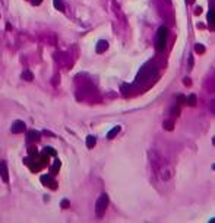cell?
Instances as JSON below:
<instances>
[{
	"label": "cell",
	"mask_w": 215,
	"mask_h": 223,
	"mask_svg": "<svg viewBox=\"0 0 215 223\" xmlns=\"http://www.w3.org/2000/svg\"><path fill=\"white\" fill-rule=\"evenodd\" d=\"M46 152H47V153H50V155H56V152L53 150V147H46Z\"/></svg>",
	"instance_id": "obj_20"
},
{
	"label": "cell",
	"mask_w": 215,
	"mask_h": 223,
	"mask_svg": "<svg viewBox=\"0 0 215 223\" xmlns=\"http://www.w3.org/2000/svg\"><path fill=\"white\" fill-rule=\"evenodd\" d=\"M193 69V57H189V70Z\"/></svg>",
	"instance_id": "obj_19"
},
{
	"label": "cell",
	"mask_w": 215,
	"mask_h": 223,
	"mask_svg": "<svg viewBox=\"0 0 215 223\" xmlns=\"http://www.w3.org/2000/svg\"><path fill=\"white\" fill-rule=\"evenodd\" d=\"M208 22H209V25L215 28V10H209V13H208Z\"/></svg>",
	"instance_id": "obj_9"
},
{
	"label": "cell",
	"mask_w": 215,
	"mask_h": 223,
	"mask_svg": "<svg viewBox=\"0 0 215 223\" xmlns=\"http://www.w3.org/2000/svg\"><path fill=\"white\" fill-rule=\"evenodd\" d=\"M212 169H214V171H215V164H214V165H212Z\"/></svg>",
	"instance_id": "obj_29"
},
{
	"label": "cell",
	"mask_w": 215,
	"mask_h": 223,
	"mask_svg": "<svg viewBox=\"0 0 215 223\" xmlns=\"http://www.w3.org/2000/svg\"><path fill=\"white\" fill-rule=\"evenodd\" d=\"M171 111L174 112V114H179V108H177V106H176V108H173V110H171Z\"/></svg>",
	"instance_id": "obj_24"
},
{
	"label": "cell",
	"mask_w": 215,
	"mask_h": 223,
	"mask_svg": "<svg viewBox=\"0 0 215 223\" xmlns=\"http://www.w3.org/2000/svg\"><path fill=\"white\" fill-rule=\"evenodd\" d=\"M187 2H189V3H193V0H187Z\"/></svg>",
	"instance_id": "obj_28"
},
{
	"label": "cell",
	"mask_w": 215,
	"mask_h": 223,
	"mask_svg": "<svg viewBox=\"0 0 215 223\" xmlns=\"http://www.w3.org/2000/svg\"><path fill=\"white\" fill-rule=\"evenodd\" d=\"M212 144L215 146V136H214V138H212Z\"/></svg>",
	"instance_id": "obj_27"
},
{
	"label": "cell",
	"mask_w": 215,
	"mask_h": 223,
	"mask_svg": "<svg viewBox=\"0 0 215 223\" xmlns=\"http://www.w3.org/2000/svg\"><path fill=\"white\" fill-rule=\"evenodd\" d=\"M29 155H34V156H35V155H37V153H38V152H37V149H35V147H29Z\"/></svg>",
	"instance_id": "obj_18"
},
{
	"label": "cell",
	"mask_w": 215,
	"mask_h": 223,
	"mask_svg": "<svg viewBox=\"0 0 215 223\" xmlns=\"http://www.w3.org/2000/svg\"><path fill=\"white\" fill-rule=\"evenodd\" d=\"M183 83H184V85H190V80H189V77L184 79V80H183Z\"/></svg>",
	"instance_id": "obj_21"
},
{
	"label": "cell",
	"mask_w": 215,
	"mask_h": 223,
	"mask_svg": "<svg viewBox=\"0 0 215 223\" xmlns=\"http://www.w3.org/2000/svg\"><path fill=\"white\" fill-rule=\"evenodd\" d=\"M28 140H34V142H37V140H40V133L38 131H28Z\"/></svg>",
	"instance_id": "obj_5"
},
{
	"label": "cell",
	"mask_w": 215,
	"mask_h": 223,
	"mask_svg": "<svg viewBox=\"0 0 215 223\" xmlns=\"http://www.w3.org/2000/svg\"><path fill=\"white\" fill-rule=\"evenodd\" d=\"M41 182L44 184V185H48V184L51 182V178L48 177V175H43L41 177Z\"/></svg>",
	"instance_id": "obj_14"
},
{
	"label": "cell",
	"mask_w": 215,
	"mask_h": 223,
	"mask_svg": "<svg viewBox=\"0 0 215 223\" xmlns=\"http://www.w3.org/2000/svg\"><path fill=\"white\" fill-rule=\"evenodd\" d=\"M209 111L212 112V114H215V99L211 102V104H209Z\"/></svg>",
	"instance_id": "obj_16"
},
{
	"label": "cell",
	"mask_w": 215,
	"mask_h": 223,
	"mask_svg": "<svg viewBox=\"0 0 215 223\" xmlns=\"http://www.w3.org/2000/svg\"><path fill=\"white\" fill-rule=\"evenodd\" d=\"M201 12H202V9H201V7H198V9H196V10H195V13H196V15H199V13H201Z\"/></svg>",
	"instance_id": "obj_23"
},
{
	"label": "cell",
	"mask_w": 215,
	"mask_h": 223,
	"mask_svg": "<svg viewBox=\"0 0 215 223\" xmlns=\"http://www.w3.org/2000/svg\"><path fill=\"white\" fill-rule=\"evenodd\" d=\"M32 3L37 6V5H40V3H41V0H32Z\"/></svg>",
	"instance_id": "obj_22"
},
{
	"label": "cell",
	"mask_w": 215,
	"mask_h": 223,
	"mask_svg": "<svg viewBox=\"0 0 215 223\" xmlns=\"http://www.w3.org/2000/svg\"><path fill=\"white\" fill-rule=\"evenodd\" d=\"M187 104L190 105V106H195V104H196V96L195 95H190L187 98Z\"/></svg>",
	"instance_id": "obj_15"
},
{
	"label": "cell",
	"mask_w": 215,
	"mask_h": 223,
	"mask_svg": "<svg viewBox=\"0 0 215 223\" xmlns=\"http://www.w3.org/2000/svg\"><path fill=\"white\" fill-rule=\"evenodd\" d=\"M195 51L198 52V54H203V52H205V47L202 45V44H196V45H195Z\"/></svg>",
	"instance_id": "obj_13"
},
{
	"label": "cell",
	"mask_w": 215,
	"mask_h": 223,
	"mask_svg": "<svg viewBox=\"0 0 215 223\" xmlns=\"http://www.w3.org/2000/svg\"><path fill=\"white\" fill-rule=\"evenodd\" d=\"M53 5L56 9H59L60 12H63L65 10V5H63V2L61 0H53Z\"/></svg>",
	"instance_id": "obj_11"
},
{
	"label": "cell",
	"mask_w": 215,
	"mask_h": 223,
	"mask_svg": "<svg viewBox=\"0 0 215 223\" xmlns=\"http://www.w3.org/2000/svg\"><path fill=\"white\" fill-rule=\"evenodd\" d=\"M164 128H165V130L167 131H171V130H174V123H173V121H171V120H165V121H164Z\"/></svg>",
	"instance_id": "obj_8"
},
{
	"label": "cell",
	"mask_w": 215,
	"mask_h": 223,
	"mask_svg": "<svg viewBox=\"0 0 215 223\" xmlns=\"http://www.w3.org/2000/svg\"><path fill=\"white\" fill-rule=\"evenodd\" d=\"M119 131H120V125H116L114 128H111V130L108 131L107 138H113V137H114V136H116V134L119 133Z\"/></svg>",
	"instance_id": "obj_10"
},
{
	"label": "cell",
	"mask_w": 215,
	"mask_h": 223,
	"mask_svg": "<svg viewBox=\"0 0 215 223\" xmlns=\"http://www.w3.org/2000/svg\"><path fill=\"white\" fill-rule=\"evenodd\" d=\"M177 99H179V101H180V102H183V101H184V98H183L182 95H179V96H177Z\"/></svg>",
	"instance_id": "obj_25"
},
{
	"label": "cell",
	"mask_w": 215,
	"mask_h": 223,
	"mask_svg": "<svg viewBox=\"0 0 215 223\" xmlns=\"http://www.w3.org/2000/svg\"><path fill=\"white\" fill-rule=\"evenodd\" d=\"M167 28L165 26H161L160 29H158V35H157V50L158 51H162L164 48H165V41H167Z\"/></svg>",
	"instance_id": "obj_2"
},
{
	"label": "cell",
	"mask_w": 215,
	"mask_h": 223,
	"mask_svg": "<svg viewBox=\"0 0 215 223\" xmlns=\"http://www.w3.org/2000/svg\"><path fill=\"white\" fill-rule=\"evenodd\" d=\"M12 133H15V134H18V133H22V131H25V123L24 121H15L13 124H12Z\"/></svg>",
	"instance_id": "obj_3"
},
{
	"label": "cell",
	"mask_w": 215,
	"mask_h": 223,
	"mask_svg": "<svg viewBox=\"0 0 215 223\" xmlns=\"http://www.w3.org/2000/svg\"><path fill=\"white\" fill-rule=\"evenodd\" d=\"M107 206H108V196L107 194H102L97 200V203H95V214H97V217L104 216V213L107 210Z\"/></svg>",
	"instance_id": "obj_1"
},
{
	"label": "cell",
	"mask_w": 215,
	"mask_h": 223,
	"mask_svg": "<svg viewBox=\"0 0 215 223\" xmlns=\"http://www.w3.org/2000/svg\"><path fill=\"white\" fill-rule=\"evenodd\" d=\"M2 179L7 182L9 181V177H7V168H6V162H2Z\"/></svg>",
	"instance_id": "obj_6"
},
{
	"label": "cell",
	"mask_w": 215,
	"mask_h": 223,
	"mask_svg": "<svg viewBox=\"0 0 215 223\" xmlns=\"http://www.w3.org/2000/svg\"><path fill=\"white\" fill-rule=\"evenodd\" d=\"M60 206L63 207V209H67V207H69V200H63Z\"/></svg>",
	"instance_id": "obj_17"
},
{
	"label": "cell",
	"mask_w": 215,
	"mask_h": 223,
	"mask_svg": "<svg viewBox=\"0 0 215 223\" xmlns=\"http://www.w3.org/2000/svg\"><path fill=\"white\" fill-rule=\"evenodd\" d=\"M20 76H22V79H25L27 82H31V80L34 79L32 73H31V72H28V70H25V72H22V74H20Z\"/></svg>",
	"instance_id": "obj_12"
},
{
	"label": "cell",
	"mask_w": 215,
	"mask_h": 223,
	"mask_svg": "<svg viewBox=\"0 0 215 223\" xmlns=\"http://www.w3.org/2000/svg\"><path fill=\"white\" fill-rule=\"evenodd\" d=\"M209 222H211V223H215V217H214V219H211Z\"/></svg>",
	"instance_id": "obj_26"
},
{
	"label": "cell",
	"mask_w": 215,
	"mask_h": 223,
	"mask_svg": "<svg viewBox=\"0 0 215 223\" xmlns=\"http://www.w3.org/2000/svg\"><path fill=\"white\" fill-rule=\"evenodd\" d=\"M108 48V42L107 41H104V39H101V41H98V44H97V52H104Z\"/></svg>",
	"instance_id": "obj_4"
},
{
	"label": "cell",
	"mask_w": 215,
	"mask_h": 223,
	"mask_svg": "<svg viewBox=\"0 0 215 223\" xmlns=\"http://www.w3.org/2000/svg\"><path fill=\"white\" fill-rule=\"evenodd\" d=\"M95 143H97V140H95L94 136H88L87 137V147L88 149H92L95 146Z\"/></svg>",
	"instance_id": "obj_7"
}]
</instances>
